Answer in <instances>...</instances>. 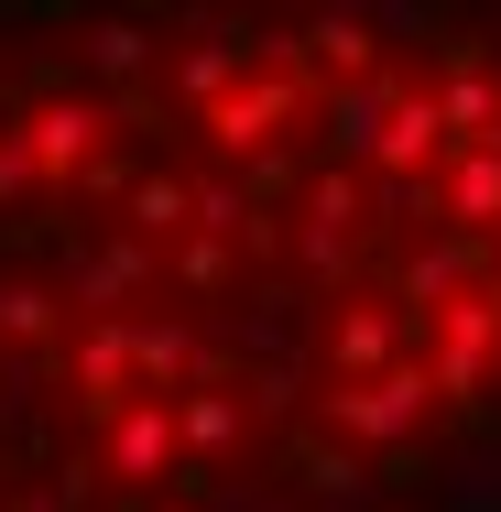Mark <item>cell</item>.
I'll return each mask as SVG.
<instances>
[{
    "label": "cell",
    "instance_id": "1",
    "mask_svg": "<svg viewBox=\"0 0 501 512\" xmlns=\"http://www.w3.org/2000/svg\"><path fill=\"white\" fill-rule=\"evenodd\" d=\"M425 393H436V371H425V360H403V371H382V382H349L327 414H338V436H360V447H393L403 425L425 414Z\"/></svg>",
    "mask_w": 501,
    "mask_h": 512
},
{
    "label": "cell",
    "instance_id": "2",
    "mask_svg": "<svg viewBox=\"0 0 501 512\" xmlns=\"http://www.w3.org/2000/svg\"><path fill=\"white\" fill-rule=\"evenodd\" d=\"M403 338H425L403 306H349L338 327H327V360H338V382H382V371H403L393 360Z\"/></svg>",
    "mask_w": 501,
    "mask_h": 512
},
{
    "label": "cell",
    "instance_id": "3",
    "mask_svg": "<svg viewBox=\"0 0 501 512\" xmlns=\"http://www.w3.org/2000/svg\"><path fill=\"white\" fill-rule=\"evenodd\" d=\"M99 120H109V109L88 99V88H77V99H44L33 120H22V142H33V164H44V186H66V175H77V153L99 142Z\"/></svg>",
    "mask_w": 501,
    "mask_h": 512
},
{
    "label": "cell",
    "instance_id": "4",
    "mask_svg": "<svg viewBox=\"0 0 501 512\" xmlns=\"http://www.w3.org/2000/svg\"><path fill=\"white\" fill-rule=\"evenodd\" d=\"M109 469H120V480L175 469V404H164V393H153V404H120V425H109Z\"/></svg>",
    "mask_w": 501,
    "mask_h": 512
},
{
    "label": "cell",
    "instance_id": "5",
    "mask_svg": "<svg viewBox=\"0 0 501 512\" xmlns=\"http://www.w3.org/2000/svg\"><path fill=\"white\" fill-rule=\"evenodd\" d=\"M131 371H142V360H131V316H99V327L77 338V393H88V404H120Z\"/></svg>",
    "mask_w": 501,
    "mask_h": 512
},
{
    "label": "cell",
    "instance_id": "6",
    "mask_svg": "<svg viewBox=\"0 0 501 512\" xmlns=\"http://www.w3.org/2000/svg\"><path fill=\"white\" fill-rule=\"evenodd\" d=\"M436 197L458 207V229H491L501 218V142H480V153H447V186Z\"/></svg>",
    "mask_w": 501,
    "mask_h": 512
},
{
    "label": "cell",
    "instance_id": "7",
    "mask_svg": "<svg viewBox=\"0 0 501 512\" xmlns=\"http://www.w3.org/2000/svg\"><path fill=\"white\" fill-rule=\"evenodd\" d=\"M371 55H382V44H371V22H360V11H327V22H316V66H327V77L349 66V88H360V77H371Z\"/></svg>",
    "mask_w": 501,
    "mask_h": 512
},
{
    "label": "cell",
    "instance_id": "8",
    "mask_svg": "<svg viewBox=\"0 0 501 512\" xmlns=\"http://www.w3.org/2000/svg\"><path fill=\"white\" fill-rule=\"evenodd\" d=\"M186 207H197V186H186V175H142V186H131V240H164Z\"/></svg>",
    "mask_w": 501,
    "mask_h": 512
},
{
    "label": "cell",
    "instance_id": "9",
    "mask_svg": "<svg viewBox=\"0 0 501 512\" xmlns=\"http://www.w3.org/2000/svg\"><path fill=\"white\" fill-rule=\"evenodd\" d=\"M175 436H186V447H229V436H240V404H229V393H186V404H175Z\"/></svg>",
    "mask_w": 501,
    "mask_h": 512
},
{
    "label": "cell",
    "instance_id": "10",
    "mask_svg": "<svg viewBox=\"0 0 501 512\" xmlns=\"http://www.w3.org/2000/svg\"><path fill=\"white\" fill-rule=\"evenodd\" d=\"M142 66V22H99L88 33V77H131Z\"/></svg>",
    "mask_w": 501,
    "mask_h": 512
},
{
    "label": "cell",
    "instance_id": "11",
    "mask_svg": "<svg viewBox=\"0 0 501 512\" xmlns=\"http://www.w3.org/2000/svg\"><path fill=\"white\" fill-rule=\"evenodd\" d=\"M22 186H44V164H33V142H22V120L0 131V197H22Z\"/></svg>",
    "mask_w": 501,
    "mask_h": 512
},
{
    "label": "cell",
    "instance_id": "12",
    "mask_svg": "<svg viewBox=\"0 0 501 512\" xmlns=\"http://www.w3.org/2000/svg\"><path fill=\"white\" fill-rule=\"evenodd\" d=\"M11 512H66V502H55V491H22V502H11Z\"/></svg>",
    "mask_w": 501,
    "mask_h": 512
},
{
    "label": "cell",
    "instance_id": "13",
    "mask_svg": "<svg viewBox=\"0 0 501 512\" xmlns=\"http://www.w3.org/2000/svg\"><path fill=\"white\" fill-rule=\"evenodd\" d=\"M491 295H501V273H491Z\"/></svg>",
    "mask_w": 501,
    "mask_h": 512
}]
</instances>
